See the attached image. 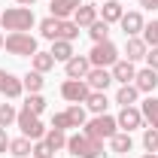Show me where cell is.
Returning a JSON list of instances; mask_svg holds the SVG:
<instances>
[{
	"label": "cell",
	"mask_w": 158,
	"mask_h": 158,
	"mask_svg": "<svg viewBox=\"0 0 158 158\" xmlns=\"http://www.w3.org/2000/svg\"><path fill=\"white\" fill-rule=\"evenodd\" d=\"M67 152L76 158H100L103 155V140H94L85 131H76L73 137H67Z\"/></svg>",
	"instance_id": "1"
},
{
	"label": "cell",
	"mask_w": 158,
	"mask_h": 158,
	"mask_svg": "<svg viewBox=\"0 0 158 158\" xmlns=\"http://www.w3.org/2000/svg\"><path fill=\"white\" fill-rule=\"evenodd\" d=\"M0 24H3V31L15 34V31H31L37 24V19H34V9L31 6H12V9L0 12Z\"/></svg>",
	"instance_id": "2"
},
{
	"label": "cell",
	"mask_w": 158,
	"mask_h": 158,
	"mask_svg": "<svg viewBox=\"0 0 158 158\" xmlns=\"http://www.w3.org/2000/svg\"><path fill=\"white\" fill-rule=\"evenodd\" d=\"M3 49L9 52V55H19V58H34L40 49H37V37H31L27 31H15V34H9L6 43H3Z\"/></svg>",
	"instance_id": "3"
},
{
	"label": "cell",
	"mask_w": 158,
	"mask_h": 158,
	"mask_svg": "<svg viewBox=\"0 0 158 158\" xmlns=\"http://www.w3.org/2000/svg\"><path fill=\"white\" fill-rule=\"evenodd\" d=\"M15 125L21 128V137L34 140V143L46 137V125L40 122V116H34V113H31V110H24V106L19 110V118H15Z\"/></svg>",
	"instance_id": "4"
},
{
	"label": "cell",
	"mask_w": 158,
	"mask_h": 158,
	"mask_svg": "<svg viewBox=\"0 0 158 158\" xmlns=\"http://www.w3.org/2000/svg\"><path fill=\"white\" fill-rule=\"evenodd\" d=\"M116 131H118V122H116L113 116H106V113L85 122V134H88V137H94V140H110Z\"/></svg>",
	"instance_id": "5"
},
{
	"label": "cell",
	"mask_w": 158,
	"mask_h": 158,
	"mask_svg": "<svg viewBox=\"0 0 158 158\" xmlns=\"http://www.w3.org/2000/svg\"><path fill=\"white\" fill-rule=\"evenodd\" d=\"M85 110H82V103H73L70 110H64V113H55L52 118V128H61V131H67V128H85Z\"/></svg>",
	"instance_id": "6"
},
{
	"label": "cell",
	"mask_w": 158,
	"mask_h": 158,
	"mask_svg": "<svg viewBox=\"0 0 158 158\" xmlns=\"http://www.w3.org/2000/svg\"><path fill=\"white\" fill-rule=\"evenodd\" d=\"M88 61H91V67H106V70H110L118 61V49L110 40H106V43H94V49L88 52Z\"/></svg>",
	"instance_id": "7"
},
{
	"label": "cell",
	"mask_w": 158,
	"mask_h": 158,
	"mask_svg": "<svg viewBox=\"0 0 158 158\" xmlns=\"http://www.w3.org/2000/svg\"><path fill=\"white\" fill-rule=\"evenodd\" d=\"M88 94H91V88L85 79H64V85H61V98L70 103H85Z\"/></svg>",
	"instance_id": "8"
},
{
	"label": "cell",
	"mask_w": 158,
	"mask_h": 158,
	"mask_svg": "<svg viewBox=\"0 0 158 158\" xmlns=\"http://www.w3.org/2000/svg\"><path fill=\"white\" fill-rule=\"evenodd\" d=\"M21 91H24L21 79L15 76V73H9V70H3V67H0V94H6L9 100H15Z\"/></svg>",
	"instance_id": "9"
},
{
	"label": "cell",
	"mask_w": 158,
	"mask_h": 158,
	"mask_svg": "<svg viewBox=\"0 0 158 158\" xmlns=\"http://www.w3.org/2000/svg\"><path fill=\"white\" fill-rule=\"evenodd\" d=\"M110 73H113V82H122V85H131L134 76H137V67H134V61H125L118 58L113 67H110Z\"/></svg>",
	"instance_id": "10"
},
{
	"label": "cell",
	"mask_w": 158,
	"mask_h": 158,
	"mask_svg": "<svg viewBox=\"0 0 158 158\" xmlns=\"http://www.w3.org/2000/svg\"><path fill=\"white\" fill-rule=\"evenodd\" d=\"M85 82H88L91 91H106V88L113 85V73H110L106 67H91L88 76H85Z\"/></svg>",
	"instance_id": "11"
},
{
	"label": "cell",
	"mask_w": 158,
	"mask_h": 158,
	"mask_svg": "<svg viewBox=\"0 0 158 158\" xmlns=\"http://www.w3.org/2000/svg\"><path fill=\"white\" fill-rule=\"evenodd\" d=\"M116 122H118V128L122 131H134V128H140L143 125V113H140V106H122V113L116 116Z\"/></svg>",
	"instance_id": "12"
},
{
	"label": "cell",
	"mask_w": 158,
	"mask_h": 158,
	"mask_svg": "<svg viewBox=\"0 0 158 158\" xmlns=\"http://www.w3.org/2000/svg\"><path fill=\"white\" fill-rule=\"evenodd\" d=\"M88 70H91V61H88V55H73V58L64 64V73H67V79H85V76H88Z\"/></svg>",
	"instance_id": "13"
},
{
	"label": "cell",
	"mask_w": 158,
	"mask_h": 158,
	"mask_svg": "<svg viewBox=\"0 0 158 158\" xmlns=\"http://www.w3.org/2000/svg\"><path fill=\"white\" fill-rule=\"evenodd\" d=\"M149 52L143 37H125V61H143Z\"/></svg>",
	"instance_id": "14"
},
{
	"label": "cell",
	"mask_w": 158,
	"mask_h": 158,
	"mask_svg": "<svg viewBox=\"0 0 158 158\" xmlns=\"http://www.w3.org/2000/svg\"><path fill=\"white\" fill-rule=\"evenodd\" d=\"M134 85H137L140 94H152V91L158 88V73H155V70H149V67H146V70H137Z\"/></svg>",
	"instance_id": "15"
},
{
	"label": "cell",
	"mask_w": 158,
	"mask_h": 158,
	"mask_svg": "<svg viewBox=\"0 0 158 158\" xmlns=\"http://www.w3.org/2000/svg\"><path fill=\"white\" fill-rule=\"evenodd\" d=\"M118 24H122L125 37H140V34H143V27H146V21H143V15H140V12H125Z\"/></svg>",
	"instance_id": "16"
},
{
	"label": "cell",
	"mask_w": 158,
	"mask_h": 158,
	"mask_svg": "<svg viewBox=\"0 0 158 158\" xmlns=\"http://www.w3.org/2000/svg\"><path fill=\"white\" fill-rule=\"evenodd\" d=\"M98 19H100V12H98V6H94V3H82L76 12H73V21H76L79 27H91Z\"/></svg>",
	"instance_id": "17"
},
{
	"label": "cell",
	"mask_w": 158,
	"mask_h": 158,
	"mask_svg": "<svg viewBox=\"0 0 158 158\" xmlns=\"http://www.w3.org/2000/svg\"><path fill=\"white\" fill-rule=\"evenodd\" d=\"M110 149H113V155H128L131 149H134V140L128 131H116L113 137H110Z\"/></svg>",
	"instance_id": "18"
},
{
	"label": "cell",
	"mask_w": 158,
	"mask_h": 158,
	"mask_svg": "<svg viewBox=\"0 0 158 158\" xmlns=\"http://www.w3.org/2000/svg\"><path fill=\"white\" fill-rule=\"evenodd\" d=\"M79 6H82V0H52L49 3V9H52L55 19H70Z\"/></svg>",
	"instance_id": "19"
},
{
	"label": "cell",
	"mask_w": 158,
	"mask_h": 158,
	"mask_svg": "<svg viewBox=\"0 0 158 158\" xmlns=\"http://www.w3.org/2000/svg\"><path fill=\"white\" fill-rule=\"evenodd\" d=\"M61 21H64V19H55V15L43 19V21H40V37H43V40H52V43H55V40L61 37Z\"/></svg>",
	"instance_id": "20"
},
{
	"label": "cell",
	"mask_w": 158,
	"mask_h": 158,
	"mask_svg": "<svg viewBox=\"0 0 158 158\" xmlns=\"http://www.w3.org/2000/svg\"><path fill=\"white\" fill-rule=\"evenodd\" d=\"M140 113H143V122H146L149 128H155V131H158V100L152 98V94L140 103Z\"/></svg>",
	"instance_id": "21"
},
{
	"label": "cell",
	"mask_w": 158,
	"mask_h": 158,
	"mask_svg": "<svg viewBox=\"0 0 158 158\" xmlns=\"http://www.w3.org/2000/svg\"><path fill=\"white\" fill-rule=\"evenodd\" d=\"M98 12H100V19L106 21V24H113V21H122V15H125V9H122V3H118V0H106V3L100 6Z\"/></svg>",
	"instance_id": "22"
},
{
	"label": "cell",
	"mask_w": 158,
	"mask_h": 158,
	"mask_svg": "<svg viewBox=\"0 0 158 158\" xmlns=\"http://www.w3.org/2000/svg\"><path fill=\"white\" fill-rule=\"evenodd\" d=\"M85 106H88L94 116H103V113H106V106H110V100H106V91H91V94L85 98Z\"/></svg>",
	"instance_id": "23"
},
{
	"label": "cell",
	"mask_w": 158,
	"mask_h": 158,
	"mask_svg": "<svg viewBox=\"0 0 158 158\" xmlns=\"http://www.w3.org/2000/svg\"><path fill=\"white\" fill-rule=\"evenodd\" d=\"M49 52H52V58H55V61H64V64L76 55V52H73V43H67V40H55Z\"/></svg>",
	"instance_id": "24"
},
{
	"label": "cell",
	"mask_w": 158,
	"mask_h": 158,
	"mask_svg": "<svg viewBox=\"0 0 158 158\" xmlns=\"http://www.w3.org/2000/svg\"><path fill=\"white\" fill-rule=\"evenodd\" d=\"M137 98H140V91H137L134 82H131V85H122V88L116 91V103H118V106H134Z\"/></svg>",
	"instance_id": "25"
},
{
	"label": "cell",
	"mask_w": 158,
	"mask_h": 158,
	"mask_svg": "<svg viewBox=\"0 0 158 158\" xmlns=\"http://www.w3.org/2000/svg\"><path fill=\"white\" fill-rule=\"evenodd\" d=\"M43 140L49 143V149H52V152H58V149H67V134H64L61 128H49Z\"/></svg>",
	"instance_id": "26"
},
{
	"label": "cell",
	"mask_w": 158,
	"mask_h": 158,
	"mask_svg": "<svg viewBox=\"0 0 158 158\" xmlns=\"http://www.w3.org/2000/svg\"><path fill=\"white\" fill-rule=\"evenodd\" d=\"M21 85H24V91H27V94H40V91H43V85H46V79H43V73L31 70L27 76L21 79Z\"/></svg>",
	"instance_id": "27"
},
{
	"label": "cell",
	"mask_w": 158,
	"mask_h": 158,
	"mask_svg": "<svg viewBox=\"0 0 158 158\" xmlns=\"http://www.w3.org/2000/svg\"><path fill=\"white\" fill-rule=\"evenodd\" d=\"M31 140L27 137H15V140H9V155H15V158H27L31 155Z\"/></svg>",
	"instance_id": "28"
},
{
	"label": "cell",
	"mask_w": 158,
	"mask_h": 158,
	"mask_svg": "<svg viewBox=\"0 0 158 158\" xmlns=\"http://www.w3.org/2000/svg\"><path fill=\"white\" fill-rule=\"evenodd\" d=\"M31 64H34L37 73H49V70L55 67V58H52V52H37V55L31 58Z\"/></svg>",
	"instance_id": "29"
},
{
	"label": "cell",
	"mask_w": 158,
	"mask_h": 158,
	"mask_svg": "<svg viewBox=\"0 0 158 158\" xmlns=\"http://www.w3.org/2000/svg\"><path fill=\"white\" fill-rule=\"evenodd\" d=\"M88 37L94 40V43H106V40H110V24H106L103 19H98L91 27H88Z\"/></svg>",
	"instance_id": "30"
},
{
	"label": "cell",
	"mask_w": 158,
	"mask_h": 158,
	"mask_svg": "<svg viewBox=\"0 0 158 158\" xmlns=\"http://www.w3.org/2000/svg\"><path fill=\"white\" fill-rule=\"evenodd\" d=\"M79 31H82V27H79L76 21L64 19V21H61V37H58V40H67V43H73V40L79 37Z\"/></svg>",
	"instance_id": "31"
},
{
	"label": "cell",
	"mask_w": 158,
	"mask_h": 158,
	"mask_svg": "<svg viewBox=\"0 0 158 158\" xmlns=\"http://www.w3.org/2000/svg\"><path fill=\"white\" fill-rule=\"evenodd\" d=\"M15 118H19V110L12 103H0V128H9Z\"/></svg>",
	"instance_id": "32"
},
{
	"label": "cell",
	"mask_w": 158,
	"mask_h": 158,
	"mask_svg": "<svg viewBox=\"0 0 158 158\" xmlns=\"http://www.w3.org/2000/svg\"><path fill=\"white\" fill-rule=\"evenodd\" d=\"M24 110H31L34 116H40V113L46 110V98H43V94H27V98H24Z\"/></svg>",
	"instance_id": "33"
},
{
	"label": "cell",
	"mask_w": 158,
	"mask_h": 158,
	"mask_svg": "<svg viewBox=\"0 0 158 158\" xmlns=\"http://www.w3.org/2000/svg\"><path fill=\"white\" fill-rule=\"evenodd\" d=\"M143 40H146V46L152 49V46H158V19L149 21L146 27H143Z\"/></svg>",
	"instance_id": "34"
},
{
	"label": "cell",
	"mask_w": 158,
	"mask_h": 158,
	"mask_svg": "<svg viewBox=\"0 0 158 158\" xmlns=\"http://www.w3.org/2000/svg\"><path fill=\"white\" fill-rule=\"evenodd\" d=\"M143 149H146V152H158V131L155 128H146V134H143Z\"/></svg>",
	"instance_id": "35"
},
{
	"label": "cell",
	"mask_w": 158,
	"mask_h": 158,
	"mask_svg": "<svg viewBox=\"0 0 158 158\" xmlns=\"http://www.w3.org/2000/svg\"><path fill=\"white\" fill-rule=\"evenodd\" d=\"M31 158H55V152L49 149V143H46V140H37V143H34V149H31Z\"/></svg>",
	"instance_id": "36"
},
{
	"label": "cell",
	"mask_w": 158,
	"mask_h": 158,
	"mask_svg": "<svg viewBox=\"0 0 158 158\" xmlns=\"http://www.w3.org/2000/svg\"><path fill=\"white\" fill-rule=\"evenodd\" d=\"M146 67H149V70H155V73H158V46H152V49L146 52Z\"/></svg>",
	"instance_id": "37"
},
{
	"label": "cell",
	"mask_w": 158,
	"mask_h": 158,
	"mask_svg": "<svg viewBox=\"0 0 158 158\" xmlns=\"http://www.w3.org/2000/svg\"><path fill=\"white\" fill-rule=\"evenodd\" d=\"M9 152V134H6V128H0V155H6Z\"/></svg>",
	"instance_id": "38"
},
{
	"label": "cell",
	"mask_w": 158,
	"mask_h": 158,
	"mask_svg": "<svg viewBox=\"0 0 158 158\" xmlns=\"http://www.w3.org/2000/svg\"><path fill=\"white\" fill-rule=\"evenodd\" d=\"M143 9H158V0H140Z\"/></svg>",
	"instance_id": "39"
},
{
	"label": "cell",
	"mask_w": 158,
	"mask_h": 158,
	"mask_svg": "<svg viewBox=\"0 0 158 158\" xmlns=\"http://www.w3.org/2000/svg\"><path fill=\"white\" fill-rule=\"evenodd\" d=\"M15 3H19V6H34L37 0H15Z\"/></svg>",
	"instance_id": "40"
},
{
	"label": "cell",
	"mask_w": 158,
	"mask_h": 158,
	"mask_svg": "<svg viewBox=\"0 0 158 158\" xmlns=\"http://www.w3.org/2000/svg\"><path fill=\"white\" fill-rule=\"evenodd\" d=\"M143 158H158V155H155V152H146V155H143Z\"/></svg>",
	"instance_id": "41"
},
{
	"label": "cell",
	"mask_w": 158,
	"mask_h": 158,
	"mask_svg": "<svg viewBox=\"0 0 158 158\" xmlns=\"http://www.w3.org/2000/svg\"><path fill=\"white\" fill-rule=\"evenodd\" d=\"M3 43H6V37H3V34H0V49H3Z\"/></svg>",
	"instance_id": "42"
}]
</instances>
